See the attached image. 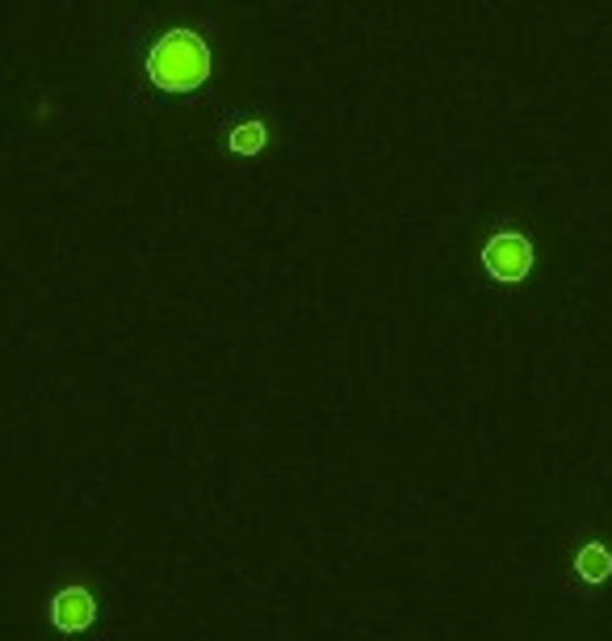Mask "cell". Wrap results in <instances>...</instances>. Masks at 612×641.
<instances>
[{
  "label": "cell",
  "instance_id": "6da1fadb",
  "mask_svg": "<svg viewBox=\"0 0 612 641\" xmlns=\"http://www.w3.org/2000/svg\"><path fill=\"white\" fill-rule=\"evenodd\" d=\"M554 608L570 638H609L612 633V520L575 516L566 520L554 546L549 574Z\"/></svg>",
  "mask_w": 612,
  "mask_h": 641
},
{
  "label": "cell",
  "instance_id": "7a4b0ae2",
  "mask_svg": "<svg viewBox=\"0 0 612 641\" xmlns=\"http://www.w3.org/2000/svg\"><path fill=\"white\" fill-rule=\"evenodd\" d=\"M34 608L43 613V625L55 638L84 641L110 617V592H105V583L97 579L93 570L68 566L59 579H50L47 587H38Z\"/></svg>",
  "mask_w": 612,
  "mask_h": 641
},
{
  "label": "cell",
  "instance_id": "3957f363",
  "mask_svg": "<svg viewBox=\"0 0 612 641\" xmlns=\"http://www.w3.org/2000/svg\"><path fill=\"white\" fill-rule=\"evenodd\" d=\"M147 68H151V80H156L160 89H193V84L206 80L211 55H206V43H202L197 34L177 30V34H168L165 43L151 50Z\"/></svg>",
  "mask_w": 612,
  "mask_h": 641
},
{
  "label": "cell",
  "instance_id": "277c9868",
  "mask_svg": "<svg viewBox=\"0 0 612 641\" xmlns=\"http://www.w3.org/2000/svg\"><path fill=\"white\" fill-rule=\"evenodd\" d=\"M533 243L517 231H503L483 248V268L491 273L499 285H524L529 282V268H533Z\"/></svg>",
  "mask_w": 612,
  "mask_h": 641
}]
</instances>
